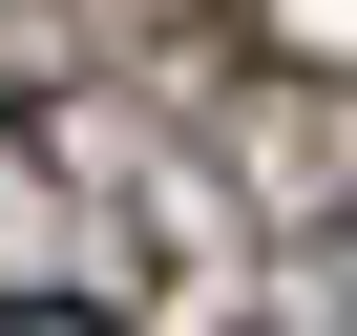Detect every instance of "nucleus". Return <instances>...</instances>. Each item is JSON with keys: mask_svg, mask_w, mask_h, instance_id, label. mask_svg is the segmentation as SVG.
<instances>
[{"mask_svg": "<svg viewBox=\"0 0 357 336\" xmlns=\"http://www.w3.org/2000/svg\"><path fill=\"white\" fill-rule=\"evenodd\" d=\"M0 336H105V315H84V294H22V315H0Z\"/></svg>", "mask_w": 357, "mask_h": 336, "instance_id": "f257e3e1", "label": "nucleus"}]
</instances>
